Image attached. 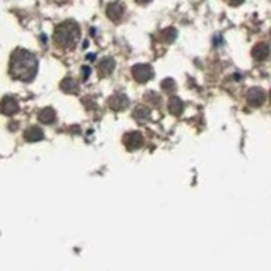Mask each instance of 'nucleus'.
Here are the masks:
<instances>
[{
	"label": "nucleus",
	"mask_w": 271,
	"mask_h": 271,
	"mask_svg": "<svg viewBox=\"0 0 271 271\" xmlns=\"http://www.w3.org/2000/svg\"><path fill=\"white\" fill-rule=\"evenodd\" d=\"M123 143H125L129 151H134V149H138L143 145V136L138 132H132V133H128L125 136Z\"/></svg>",
	"instance_id": "obj_5"
},
{
	"label": "nucleus",
	"mask_w": 271,
	"mask_h": 271,
	"mask_svg": "<svg viewBox=\"0 0 271 271\" xmlns=\"http://www.w3.org/2000/svg\"><path fill=\"white\" fill-rule=\"evenodd\" d=\"M114 67H116V63H114V60L112 57H106V59L101 60L99 64H98V69H99L102 76H107V75L112 74Z\"/></svg>",
	"instance_id": "obj_9"
},
{
	"label": "nucleus",
	"mask_w": 271,
	"mask_h": 271,
	"mask_svg": "<svg viewBox=\"0 0 271 271\" xmlns=\"http://www.w3.org/2000/svg\"><path fill=\"white\" fill-rule=\"evenodd\" d=\"M123 10H125V8H123L122 3H119V1H113V3H110V4L107 5L106 14L113 22H118L122 18Z\"/></svg>",
	"instance_id": "obj_4"
},
{
	"label": "nucleus",
	"mask_w": 271,
	"mask_h": 271,
	"mask_svg": "<svg viewBox=\"0 0 271 271\" xmlns=\"http://www.w3.org/2000/svg\"><path fill=\"white\" fill-rule=\"evenodd\" d=\"M161 88L167 92H171L172 90H175V81L172 79H165L163 83H161Z\"/></svg>",
	"instance_id": "obj_17"
},
{
	"label": "nucleus",
	"mask_w": 271,
	"mask_h": 271,
	"mask_svg": "<svg viewBox=\"0 0 271 271\" xmlns=\"http://www.w3.org/2000/svg\"><path fill=\"white\" fill-rule=\"evenodd\" d=\"M138 4H148L151 0H136Z\"/></svg>",
	"instance_id": "obj_19"
},
{
	"label": "nucleus",
	"mask_w": 271,
	"mask_h": 271,
	"mask_svg": "<svg viewBox=\"0 0 271 271\" xmlns=\"http://www.w3.org/2000/svg\"><path fill=\"white\" fill-rule=\"evenodd\" d=\"M265 98H266V95H265V92L261 88H252L247 94V102L254 107L261 106L262 103L265 102Z\"/></svg>",
	"instance_id": "obj_6"
},
{
	"label": "nucleus",
	"mask_w": 271,
	"mask_h": 271,
	"mask_svg": "<svg viewBox=\"0 0 271 271\" xmlns=\"http://www.w3.org/2000/svg\"><path fill=\"white\" fill-rule=\"evenodd\" d=\"M161 38L167 41V42H172L174 39L176 38V30L174 27H168V29H165L161 32Z\"/></svg>",
	"instance_id": "obj_16"
},
{
	"label": "nucleus",
	"mask_w": 271,
	"mask_h": 271,
	"mask_svg": "<svg viewBox=\"0 0 271 271\" xmlns=\"http://www.w3.org/2000/svg\"><path fill=\"white\" fill-rule=\"evenodd\" d=\"M61 87H63V90L67 91V92H77V83L75 81L74 79H71V77H68V79H65L63 83H61Z\"/></svg>",
	"instance_id": "obj_15"
},
{
	"label": "nucleus",
	"mask_w": 271,
	"mask_h": 271,
	"mask_svg": "<svg viewBox=\"0 0 271 271\" xmlns=\"http://www.w3.org/2000/svg\"><path fill=\"white\" fill-rule=\"evenodd\" d=\"M37 60L29 50L16 49L11 56L10 75L14 79L30 81L37 74Z\"/></svg>",
	"instance_id": "obj_1"
},
{
	"label": "nucleus",
	"mask_w": 271,
	"mask_h": 271,
	"mask_svg": "<svg viewBox=\"0 0 271 271\" xmlns=\"http://www.w3.org/2000/svg\"><path fill=\"white\" fill-rule=\"evenodd\" d=\"M168 109H170V112L172 113V114H175V116H179V114L182 113V110H183V102H182L179 98L174 96V98H171V99H170V103H168Z\"/></svg>",
	"instance_id": "obj_13"
},
{
	"label": "nucleus",
	"mask_w": 271,
	"mask_h": 271,
	"mask_svg": "<svg viewBox=\"0 0 271 271\" xmlns=\"http://www.w3.org/2000/svg\"><path fill=\"white\" fill-rule=\"evenodd\" d=\"M244 0H228V3L231 5H240Z\"/></svg>",
	"instance_id": "obj_18"
},
{
	"label": "nucleus",
	"mask_w": 271,
	"mask_h": 271,
	"mask_svg": "<svg viewBox=\"0 0 271 271\" xmlns=\"http://www.w3.org/2000/svg\"><path fill=\"white\" fill-rule=\"evenodd\" d=\"M80 38V29L77 23L74 21H67L60 23L54 29L53 39L54 42L63 48H74Z\"/></svg>",
	"instance_id": "obj_2"
},
{
	"label": "nucleus",
	"mask_w": 271,
	"mask_h": 271,
	"mask_svg": "<svg viewBox=\"0 0 271 271\" xmlns=\"http://www.w3.org/2000/svg\"><path fill=\"white\" fill-rule=\"evenodd\" d=\"M25 138H26L27 141H39V140H42L43 138V133L42 130L37 126H33V128L27 129L26 133H25Z\"/></svg>",
	"instance_id": "obj_11"
},
{
	"label": "nucleus",
	"mask_w": 271,
	"mask_h": 271,
	"mask_svg": "<svg viewBox=\"0 0 271 271\" xmlns=\"http://www.w3.org/2000/svg\"><path fill=\"white\" fill-rule=\"evenodd\" d=\"M1 112L4 113V114H14V113L18 112V109H19V106H18V103H16V101L14 99V98H10V96H7V98H4L3 99V102H1Z\"/></svg>",
	"instance_id": "obj_8"
},
{
	"label": "nucleus",
	"mask_w": 271,
	"mask_h": 271,
	"mask_svg": "<svg viewBox=\"0 0 271 271\" xmlns=\"http://www.w3.org/2000/svg\"><path fill=\"white\" fill-rule=\"evenodd\" d=\"M132 74H133L134 79L140 81V83H147L151 77H152V68L147 64H137L132 68Z\"/></svg>",
	"instance_id": "obj_3"
},
{
	"label": "nucleus",
	"mask_w": 271,
	"mask_h": 271,
	"mask_svg": "<svg viewBox=\"0 0 271 271\" xmlns=\"http://www.w3.org/2000/svg\"><path fill=\"white\" fill-rule=\"evenodd\" d=\"M270 54V48L267 43H259L252 50V56L255 60H266Z\"/></svg>",
	"instance_id": "obj_10"
},
{
	"label": "nucleus",
	"mask_w": 271,
	"mask_h": 271,
	"mask_svg": "<svg viewBox=\"0 0 271 271\" xmlns=\"http://www.w3.org/2000/svg\"><path fill=\"white\" fill-rule=\"evenodd\" d=\"M38 119L43 123H52L56 119V113H54L53 109H43L42 112L39 113Z\"/></svg>",
	"instance_id": "obj_12"
},
{
	"label": "nucleus",
	"mask_w": 271,
	"mask_h": 271,
	"mask_svg": "<svg viewBox=\"0 0 271 271\" xmlns=\"http://www.w3.org/2000/svg\"><path fill=\"white\" fill-rule=\"evenodd\" d=\"M109 105L114 110H122V109L128 106V98L123 94H116L109 99Z\"/></svg>",
	"instance_id": "obj_7"
},
{
	"label": "nucleus",
	"mask_w": 271,
	"mask_h": 271,
	"mask_svg": "<svg viewBox=\"0 0 271 271\" xmlns=\"http://www.w3.org/2000/svg\"><path fill=\"white\" fill-rule=\"evenodd\" d=\"M149 116H151V113H149V110L147 109V107L144 106H138L136 107V110H134L133 113V117L137 118L138 121H147L149 118Z\"/></svg>",
	"instance_id": "obj_14"
}]
</instances>
